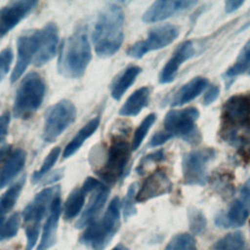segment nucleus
Here are the masks:
<instances>
[{
    "mask_svg": "<svg viewBox=\"0 0 250 250\" xmlns=\"http://www.w3.org/2000/svg\"><path fill=\"white\" fill-rule=\"evenodd\" d=\"M124 13L120 6L108 4L98 16L92 40L99 57L108 58L117 53L124 38Z\"/></svg>",
    "mask_w": 250,
    "mask_h": 250,
    "instance_id": "nucleus-1",
    "label": "nucleus"
},
{
    "mask_svg": "<svg viewBox=\"0 0 250 250\" xmlns=\"http://www.w3.org/2000/svg\"><path fill=\"white\" fill-rule=\"evenodd\" d=\"M222 109V137L237 146L250 139V93L231 96Z\"/></svg>",
    "mask_w": 250,
    "mask_h": 250,
    "instance_id": "nucleus-2",
    "label": "nucleus"
},
{
    "mask_svg": "<svg viewBox=\"0 0 250 250\" xmlns=\"http://www.w3.org/2000/svg\"><path fill=\"white\" fill-rule=\"evenodd\" d=\"M91 59L87 31L79 27L62 44L58 60L59 72L65 77L79 78L85 73Z\"/></svg>",
    "mask_w": 250,
    "mask_h": 250,
    "instance_id": "nucleus-3",
    "label": "nucleus"
},
{
    "mask_svg": "<svg viewBox=\"0 0 250 250\" xmlns=\"http://www.w3.org/2000/svg\"><path fill=\"white\" fill-rule=\"evenodd\" d=\"M120 208L119 198L114 197L103 217L98 221L94 220L88 225L81 240L93 250H104L120 228Z\"/></svg>",
    "mask_w": 250,
    "mask_h": 250,
    "instance_id": "nucleus-4",
    "label": "nucleus"
},
{
    "mask_svg": "<svg viewBox=\"0 0 250 250\" xmlns=\"http://www.w3.org/2000/svg\"><path fill=\"white\" fill-rule=\"evenodd\" d=\"M46 91L43 77L37 72H29L21 80L14 101V115L18 118L30 117L41 105Z\"/></svg>",
    "mask_w": 250,
    "mask_h": 250,
    "instance_id": "nucleus-5",
    "label": "nucleus"
},
{
    "mask_svg": "<svg viewBox=\"0 0 250 250\" xmlns=\"http://www.w3.org/2000/svg\"><path fill=\"white\" fill-rule=\"evenodd\" d=\"M60 190L61 188L59 186L42 189L23 209L21 217L25 224L26 250H31L36 245L39 237L41 221L48 209H50L53 198Z\"/></svg>",
    "mask_w": 250,
    "mask_h": 250,
    "instance_id": "nucleus-6",
    "label": "nucleus"
},
{
    "mask_svg": "<svg viewBox=\"0 0 250 250\" xmlns=\"http://www.w3.org/2000/svg\"><path fill=\"white\" fill-rule=\"evenodd\" d=\"M198 117L199 111L195 107L172 109L165 115L163 132L171 139L176 137L189 144H195L199 141V132L195 126Z\"/></svg>",
    "mask_w": 250,
    "mask_h": 250,
    "instance_id": "nucleus-7",
    "label": "nucleus"
},
{
    "mask_svg": "<svg viewBox=\"0 0 250 250\" xmlns=\"http://www.w3.org/2000/svg\"><path fill=\"white\" fill-rule=\"evenodd\" d=\"M43 140L53 143L76 118L75 105L67 100H62L48 107L44 116Z\"/></svg>",
    "mask_w": 250,
    "mask_h": 250,
    "instance_id": "nucleus-8",
    "label": "nucleus"
},
{
    "mask_svg": "<svg viewBox=\"0 0 250 250\" xmlns=\"http://www.w3.org/2000/svg\"><path fill=\"white\" fill-rule=\"evenodd\" d=\"M130 154L131 149L127 141L121 137L114 138L109 146L104 166L97 171L98 176L107 184H115L123 177Z\"/></svg>",
    "mask_w": 250,
    "mask_h": 250,
    "instance_id": "nucleus-9",
    "label": "nucleus"
},
{
    "mask_svg": "<svg viewBox=\"0 0 250 250\" xmlns=\"http://www.w3.org/2000/svg\"><path fill=\"white\" fill-rule=\"evenodd\" d=\"M215 157V150L202 147L189 151L183 157V182L188 186H205L207 183V166Z\"/></svg>",
    "mask_w": 250,
    "mask_h": 250,
    "instance_id": "nucleus-10",
    "label": "nucleus"
},
{
    "mask_svg": "<svg viewBox=\"0 0 250 250\" xmlns=\"http://www.w3.org/2000/svg\"><path fill=\"white\" fill-rule=\"evenodd\" d=\"M179 33V28L169 23L153 27L148 31L145 40L136 42L127 50V55L134 59H141L150 51L159 50L170 45L178 38Z\"/></svg>",
    "mask_w": 250,
    "mask_h": 250,
    "instance_id": "nucleus-11",
    "label": "nucleus"
},
{
    "mask_svg": "<svg viewBox=\"0 0 250 250\" xmlns=\"http://www.w3.org/2000/svg\"><path fill=\"white\" fill-rule=\"evenodd\" d=\"M39 49V29L27 30L17 40V62L11 74V81L16 82L34 61Z\"/></svg>",
    "mask_w": 250,
    "mask_h": 250,
    "instance_id": "nucleus-12",
    "label": "nucleus"
},
{
    "mask_svg": "<svg viewBox=\"0 0 250 250\" xmlns=\"http://www.w3.org/2000/svg\"><path fill=\"white\" fill-rule=\"evenodd\" d=\"M38 5L34 0L13 1L0 9V38L6 35Z\"/></svg>",
    "mask_w": 250,
    "mask_h": 250,
    "instance_id": "nucleus-13",
    "label": "nucleus"
},
{
    "mask_svg": "<svg viewBox=\"0 0 250 250\" xmlns=\"http://www.w3.org/2000/svg\"><path fill=\"white\" fill-rule=\"evenodd\" d=\"M172 182L162 169L155 170L147 176L136 193L135 201L142 203L162 196L172 190Z\"/></svg>",
    "mask_w": 250,
    "mask_h": 250,
    "instance_id": "nucleus-14",
    "label": "nucleus"
},
{
    "mask_svg": "<svg viewBox=\"0 0 250 250\" xmlns=\"http://www.w3.org/2000/svg\"><path fill=\"white\" fill-rule=\"evenodd\" d=\"M196 1L190 0H159L153 2L144 13L143 21L145 22H157L164 21L173 15L182 11L188 10L196 5Z\"/></svg>",
    "mask_w": 250,
    "mask_h": 250,
    "instance_id": "nucleus-15",
    "label": "nucleus"
},
{
    "mask_svg": "<svg viewBox=\"0 0 250 250\" xmlns=\"http://www.w3.org/2000/svg\"><path fill=\"white\" fill-rule=\"evenodd\" d=\"M58 42L59 30L56 23L48 22L39 29V49L33 61L35 66H42L55 57Z\"/></svg>",
    "mask_w": 250,
    "mask_h": 250,
    "instance_id": "nucleus-16",
    "label": "nucleus"
},
{
    "mask_svg": "<svg viewBox=\"0 0 250 250\" xmlns=\"http://www.w3.org/2000/svg\"><path fill=\"white\" fill-rule=\"evenodd\" d=\"M193 55L194 47L191 41H185L181 43L163 66L159 74V82L162 84L171 83L175 79L180 66Z\"/></svg>",
    "mask_w": 250,
    "mask_h": 250,
    "instance_id": "nucleus-17",
    "label": "nucleus"
},
{
    "mask_svg": "<svg viewBox=\"0 0 250 250\" xmlns=\"http://www.w3.org/2000/svg\"><path fill=\"white\" fill-rule=\"evenodd\" d=\"M61 213H62V200H61V190H60L55 195V197L51 202V206L49 209V216L44 224L41 239L39 241L37 250H48L50 247L54 245Z\"/></svg>",
    "mask_w": 250,
    "mask_h": 250,
    "instance_id": "nucleus-18",
    "label": "nucleus"
},
{
    "mask_svg": "<svg viewBox=\"0 0 250 250\" xmlns=\"http://www.w3.org/2000/svg\"><path fill=\"white\" fill-rule=\"evenodd\" d=\"M250 208L238 198L233 200L227 213H219L215 218V224L220 228H236L245 224Z\"/></svg>",
    "mask_w": 250,
    "mask_h": 250,
    "instance_id": "nucleus-19",
    "label": "nucleus"
},
{
    "mask_svg": "<svg viewBox=\"0 0 250 250\" xmlns=\"http://www.w3.org/2000/svg\"><path fill=\"white\" fill-rule=\"evenodd\" d=\"M108 195L109 188L104 184L93 191V194L89 200L88 205L86 206L80 219L77 221L75 225L77 229L84 228L94 221L96 215L102 210L104 203L106 202Z\"/></svg>",
    "mask_w": 250,
    "mask_h": 250,
    "instance_id": "nucleus-20",
    "label": "nucleus"
},
{
    "mask_svg": "<svg viewBox=\"0 0 250 250\" xmlns=\"http://www.w3.org/2000/svg\"><path fill=\"white\" fill-rule=\"evenodd\" d=\"M207 88L208 80L205 77H194L178 90L172 101V105L180 106L188 104L198 97Z\"/></svg>",
    "mask_w": 250,
    "mask_h": 250,
    "instance_id": "nucleus-21",
    "label": "nucleus"
},
{
    "mask_svg": "<svg viewBox=\"0 0 250 250\" xmlns=\"http://www.w3.org/2000/svg\"><path fill=\"white\" fill-rule=\"evenodd\" d=\"M26 153L21 148H17L11 153L0 169V188L8 185L23 168Z\"/></svg>",
    "mask_w": 250,
    "mask_h": 250,
    "instance_id": "nucleus-22",
    "label": "nucleus"
},
{
    "mask_svg": "<svg viewBox=\"0 0 250 250\" xmlns=\"http://www.w3.org/2000/svg\"><path fill=\"white\" fill-rule=\"evenodd\" d=\"M150 95L148 87H141L136 90L125 102L119 110V114L122 116H136L141 110L147 104Z\"/></svg>",
    "mask_w": 250,
    "mask_h": 250,
    "instance_id": "nucleus-23",
    "label": "nucleus"
},
{
    "mask_svg": "<svg viewBox=\"0 0 250 250\" xmlns=\"http://www.w3.org/2000/svg\"><path fill=\"white\" fill-rule=\"evenodd\" d=\"M100 125V118L95 117L91 119L89 122H87L77 133L76 135L72 138V140L67 144L65 146L62 156L63 158H68L71 155H73L84 144V142L90 138L98 129Z\"/></svg>",
    "mask_w": 250,
    "mask_h": 250,
    "instance_id": "nucleus-24",
    "label": "nucleus"
},
{
    "mask_svg": "<svg viewBox=\"0 0 250 250\" xmlns=\"http://www.w3.org/2000/svg\"><path fill=\"white\" fill-rule=\"evenodd\" d=\"M141 70H142L141 67L137 65H132L127 67L113 83L112 89H111V97L114 100H120L121 97L124 95V93L135 82Z\"/></svg>",
    "mask_w": 250,
    "mask_h": 250,
    "instance_id": "nucleus-25",
    "label": "nucleus"
},
{
    "mask_svg": "<svg viewBox=\"0 0 250 250\" xmlns=\"http://www.w3.org/2000/svg\"><path fill=\"white\" fill-rule=\"evenodd\" d=\"M210 250H250V247L241 231H233L218 239Z\"/></svg>",
    "mask_w": 250,
    "mask_h": 250,
    "instance_id": "nucleus-26",
    "label": "nucleus"
},
{
    "mask_svg": "<svg viewBox=\"0 0 250 250\" xmlns=\"http://www.w3.org/2000/svg\"><path fill=\"white\" fill-rule=\"evenodd\" d=\"M85 195L86 192L81 188H75L69 193L63 207V217L65 220H71L80 213L85 202Z\"/></svg>",
    "mask_w": 250,
    "mask_h": 250,
    "instance_id": "nucleus-27",
    "label": "nucleus"
},
{
    "mask_svg": "<svg viewBox=\"0 0 250 250\" xmlns=\"http://www.w3.org/2000/svg\"><path fill=\"white\" fill-rule=\"evenodd\" d=\"M23 184L24 178L14 184L0 196V219L4 218V216L13 209L21 192Z\"/></svg>",
    "mask_w": 250,
    "mask_h": 250,
    "instance_id": "nucleus-28",
    "label": "nucleus"
},
{
    "mask_svg": "<svg viewBox=\"0 0 250 250\" xmlns=\"http://www.w3.org/2000/svg\"><path fill=\"white\" fill-rule=\"evenodd\" d=\"M248 70H250V39L241 49L234 63L227 70L226 75L228 77H234Z\"/></svg>",
    "mask_w": 250,
    "mask_h": 250,
    "instance_id": "nucleus-29",
    "label": "nucleus"
},
{
    "mask_svg": "<svg viewBox=\"0 0 250 250\" xmlns=\"http://www.w3.org/2000/svg\"><path fill=\"white\" fill-rule=\"evenodd\" d=\"M21 217L18 213H14L9 218L0 219V240L12 238L17 235L20 229Z\"/></svg>",
    "mask_w": 250,
    "mask_h": 250,
    "instance_id": "nucleus-30",
    "label": "nucleus"
},
{
    "mask_svg": "<svg viewBox=\"0 0 250 250\" xmlns=\"http://www.w3.org/2000/svg\"><path fill=\"white\" fill-rule=\"evenodd\" d=\"M164 250H197L194 237L187 232L174 235Z\"/></svg>",
    "mask_w": 250,
    "mask_h": 250,
    "instance_id": "nucleus-31",
    "label": "nucleus"
},
{
    "mask_svg": "<svg viewBox=\"0 0 250 250\" xmlns=\"http://www.w3.org/2000/svg\"><path fill=\"white\" fill-rule=\"evenodd\" d=\"M155 120H156L155 113H149L148 115H146L143 119V121L140 123L139 127L137 128V130L134 133L133 140H132V145H131L132 150H136L141 146V144L143 143V141H144L145 137L146 136L148 130L153 125Z\"/></svg>",
    "mask_w": 250,
    "mask_h": 250,
    "instance_id": "nucleus-32",
    "label": "nucleus"
},
{
    "mask_svg": "<svg viewBox=\"0 0 250 250\" xmlns=\"http://www.w3.org/2000/svg\"><path fill=\"white\" fill-rule=\"evenodd\" d=\"M60 152H61V148L59 146H56L55 148H53L49 154L46 156V158L44 159L41 167L39 170L35 171L32 175L31 181L32 183H38L50 170L51 168L55 165V163L57 162L59 156H60Z\"/></svg>",
    "mask_w": 250,
    "mask_h": 250,
    "instance_id": "nucleus-33",
    "label": "nucleus"
},
{
    "mask_svg": "<svg viewBox=\"0 0 250 250\" xmlns=\"http://www.w3.org/2000/svg\"><path fill=\"white\" fill-rule=\"evenodd\" d=\"M188 224L191 232L201 233L206 228V219L202 212L196 208L188 210Z\"/></svg>",
    "mask_w": 250,
    "mask_h": 250,
    "instance_id": "nucleus-34",
    "label": "nucleus"
},
{
    "mask_svg": "<svg viewBox=\"0 0 250 250\" xmlns=\"http://www.w3.org/2000/svg\"><path fill=\"white\" fill-rule=\"evenodd\" d=\"M137 189V184L134 183L132 184L126 193V196L123 200V217L125 220L129 219L130 217H132L133 215H135L137 213L136 207H135V196H136V191Z\"/></svg>",
    "mask_w": 250,
    "mask_h": 250,
    "instance_id": "nucleus-35",
    "label": "nucleus"
},
{
    "mask_svg": "<svg viewBox=\"0 0 250 250\" xmlns=\"http://www.w3.org/2000/svg\"><path fill=\"white\" fill-rule=\"evenodd\" d=\"M13 61V52L11 48L7 47L0 52V83L7 75Z\"/></svg>",
    "mask_w": 250,
    "mask_h": 250,
    "instance_id": "nucleus-36",
    "label": "nucleus"
},
{
    "mask_svg": "<svg viewBox=\"0 0 250 250\" xmlns=\"http://www.w3.org/2000/svg\"><path fill=\"white\" fill-rule=\"evenodd\" d=\"M9 123H10V113L9 111H5L0 116V143L3 142L8 135Z\"/></svg>",
    "mask_w": 250,
    "mask_h": 250,
    "instance_id": "nucleus-37",
    "label": "nucleus"
},
{
    "mask_svg": "<svg viewBox=\"0 0 250 250\" xmlns=\"http://www.w3.org/2000/svg\"><path fill=\"white\" fill-rule=\"evenodd\" d=\"M219 94H220V89L217 85H212L208 87L203 98V104L205 105L211 104L215 100H217V98L219 97Z\"/></svg>",
    "mask_w": 250,
    "mask_h": 250,
    "instance_id": "nucleus-38",
    "label": "nucleus"
},
{
    "mask_svg": "<svg viewBox=\"0 0 250 250\" xmlns=\"http://www.w3.org/2000/svg\"><path fill=\"white\" fill-rule=\"evenodd\" d=\"M103 185H104V184H103L102 182H100L99 180L94 179V178H92V177H88V178L84 181V183H83L81 188H82L86 193H88V192H91V191L96 190L97 188H100L101 186H103Z\"/></svg>",
    "mask_w": 250,
    "mask_h": 250,
    "instance_id": "nucleus-39",
    "label": "nucleus"
},
{
    "mask_svg": "<svg viewBox=\"0 0 250 250\" xmlns=\"http://www.w3.org/2000/svg\"><path fill=\"white\" fill-rule=\"evenodd\" d=\"M239 200L243 202L247 207L250 208V178L244 183L240 188Z\"/></svg>",
    "mask_w": 250,
    "mask_h": 250,
    "instance_id": "nucleus-40",
    "label": "nucleus"
},
{
    "mask_svg": "<svg viewBox=\"0 0 250 250\" xmlns=\"http://www.w3.org/2000/svg\"><path fill=\"white\" fill-rule=\"evenodd\" d=\"M171 138L166 134L164 133L163 131L162 132H157L156 134L153 135V137L151 138L150 140V143L149 145L151 146H159L163 144H165L167 141H169Z\"/></svg>",
    "mask_w": 250,
    "mask_h": 250,
    "instance_id": "nucleus-41",
    "label": "nucleus"
},
{
    "mask_svg": "<svg viewBox=\"0 0 250 250\" xmlns=\"http://www.w3.org/2000/svg\"><path fill=\"white\" fill-rule=\"evenodd\" d=\"M243 1L240 0H229L225 2V11L226 13L229 14L232 13L236 10H238L242 5H243Z\"/></svg>",
    "mask_w": 250,
    "mask_h": 250,
    "instance_id": "nucleus-42",
    "label": "nucleus"
},
{
    "mask_svg": "<svg viewBox=\"0 0 250 250\" xmlns=\"http://www.w3.org/2000/svg\"><path fill=\"white\" fill-rule=\"evenodd\" d=\"M164 158V154H163V150H158L152 154H148L146 155L144 159H143V162H141L140 165H143L144 163H146V162H150V161H160Z\"/></svg>",
    "mask_w": 250,
    "mask_h": 250,
    "instance_id": "nucleus-43",
    "label": "nucleus"
},
{
    "mask_svg": "<svg viewBox=\"0 0 250 250\" xmlns=\"http://www.w3.org/2000/svg\"><path fill=\"white\" fill-rule=\"evenodd\" d=\"M11 146H4L0 147V162H2L8 155L10 154Z\"/></svg>",
    "mask_w": 250,
    "mask_h": 250,
    "instance_id": "nucleus-44",
    "label": "nucleus"
},
{
    "mask_svg": "<svg viewBox=\"0 0 250 250\" xmlns=\"http://www.w3.org/2000/svg\"><path fill=\"white\" fill-rule=\"evenodd\" d=\"M111 250H129V248L126 247L125 245H123V244H118V245L114 246Z\"/></svg>",
    "mask_w": 250,
    "mask_h": 250,
    "instance_id": "nucleus-45",
    "label": "nucleus"
}]
</instances>
